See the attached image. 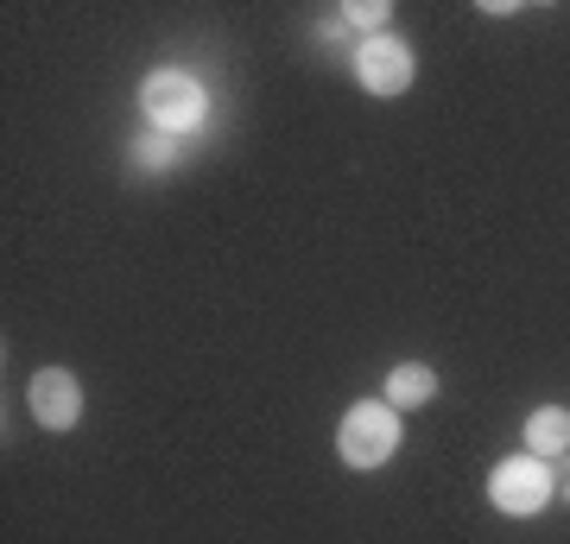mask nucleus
I'll use <instances>...</instances> for the list:
<instances>
[{
    "mask_svg": "<svg viewBox=\"0 0 570 544\" xmlns=\"http://www.w3.org/2000/svg\"><path fill=\"white\" fill-rule=\"evenodd\" d=\"M140 101H146V115H153L165 133H184V127L204 121V82L184 77V70H153L146 89H140Z\"/></svg>",
    "mask_w": 570,
    "mask_h": 544,
    "instance_id": "f03ea898",
    "label": "nucleus"
},
{
    "mask_svg": "<svg viewBox=\"0 0 570 544\" xmlns=\"http://www.w3.org/2000/svg\"><path fill=\"white\" fill-rule=\"evenodd\" d=\"M336 449H343L348 468H381L400 449V418H393V405L381 399H362L343 412V431H336Z\"/></svg>",
    "mask_w": 570,
    "mask_h": 544,
    "instance_id": "f257e3e1",
    "label": "nucleus"
},
{
    "mask_svg": "<svg viewBox=\"0 0 570 544\" xmlns=\"http://www.w3.org/2000/svg\"><path fill=\"white\" fill-rule=\"evenodd\" d=\"M489 501L501 506V513H513V520H527V513H539V506L551 501V468L539 463V456H508V463L489 475Z\"/></svg>",
    "mask_w": 570,
    "mask_h": 544,
    "instance_id": "7ed1b4c3",
    "label": "nucleus"
},
{
    "mask_svg": "<svg viewBox=\"0 0 570 544\" xmlns=\"http://www.w3.org/2000/svg\"><path fill=\"white\" fill-rule=\"evenodd\" d=\"M355 77H362L367 96H400V89H412V51L400 39H367L362 58H355Z\"/></svg>",
    "mask_w": 570,
    "mask_h": 544,
    "instance_id": "39448f33",
    "label": "nucleus"
},
{
    "mask_svg": "<svg viewBox=\"0 0 570 544\" xmlns=\"http://www.w3.org/2000/svg\"><path fill=\"white\" fill-rule=\"evenodd\" d=\"M558 449H570V412H558V405H546V412H532L527 418V456H558Z\"/></svg>",
    "mask_w": 570,
    "mask_h": 544,
    "instance_id": "423d86ee",
    "label": "nucleus"
},
{
    "mask_svg": "<svg viewBox=\"0 0 570 544\" xmlns=\"http://www.w3.org/2000/svg\"><path fill=\"white\" fill-rule=\"evenodd\" d=\"M26 399H32V418H39L45 431H70V424L82 418V386H77L70 367H45V374H32Z\"/></svg>",
    "mask_w": 570,
    "mask_h": 544,
    "instance_id": "20e7f679",
    "label": "nucleus"
},
{
    "mask_svg": "<svg viewBox=\"0 0 570 544\" xmlns=\"http://www.w3.org/2000/svg\"><path fill=\"white\" fill-rule=\"evenodd\" d=\"M348 20L362 26V32H374V39H381V26H387V7H381V0H355V7H348Z\"/></svg>",
    "mask_w": 570,
    "mask_h": 544,
    "instance_id": "6e6552de",
    "label": "nucleus"
},
{
    "mask_svg": "<svg viewBox=\"0 0 570 544\" xmlns=\"http://www.w3.org/2000/svg\"><path fill=\"white\" fill-rule=\"evenodd\" d=\"M431 393H438V374L419 367V362H406V367H393L387 374V405H425Z\"/></svg>",
    "mask_w": 570,
    "mask_h": 544,
    "instance_id": "0eeeda50",
    "label": "nucleus"
}]
</instances>
